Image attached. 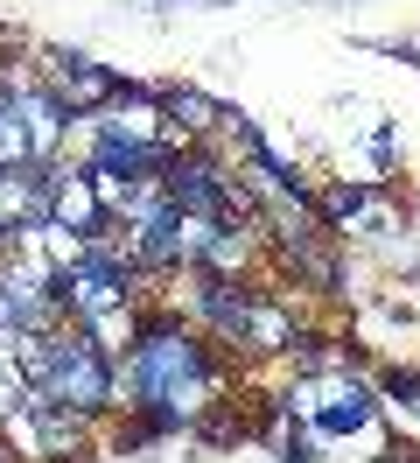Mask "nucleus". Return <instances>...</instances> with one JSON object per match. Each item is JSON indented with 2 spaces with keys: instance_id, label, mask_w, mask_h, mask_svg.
Instances as JSON below:
<instances>
[{
  "instance_id": "obj_1",
  "label": "nucleus",
  "mask_w": 420,
  "mask_h": 463,
  "mask_svg": "<svg viewBox=\"0 0 420 463\" xmlns=\"http://www.w3.org/2000/svg\"><path fill=\"white\" fill-rule=\"evenodd\" d=\"M231 358L196 337V323H182V309H140L134 345L119 351V407L154 421L162 435H190V421L203 407L231 393Z\"/></svg>"
},
{
  "instance_id": "obj_2",
  "label": "nucleus",
  "mask_w": 420,
  "mask_h": 463,
  "mask_svg": "<svg viewBox=\"0 0 420 463\" xmlns=\"http://www.w3.org/2000/svg\"><path fill=\"white\" fill-rule=\"evenodd\" d=\"M14 358H22L28 393L70 407L84 421H98L119 407V358H112L84 323H56L42 337H14Z\"/></svg>"
},
{
  "instance_id": "obj_3",
  "label": "nucleus",
  "mask_w": 420,
  "mask_h": 463,
  "mask_svg": "<svg viewBox=\"0 0 420 463\" xmlns=\"http://www.w3.org/2000/svg\"><path fill=\"white\" fill-rule=\"evenodd\" d=\"M259 302H266V288H252L246 274H203V267H190V317L203 323L218 345H231V358L246 351Z\"/></svg>"
},
{
  "instance_id": "obj_4",
  "label": "nucleus",
  "mask_w": 420,
  "mask_h": 463,
  "mask_svg": "<svg viewBox=\"0 0 420 463\" xmlns=\"http://www.w3.org/2000/svg\"><path fill=\"white\" fill-rule=\"evenodd\" d=\"M35 57H42V71H35V78L50 85V99H56V106H63L70 119L106 113L112 99H119V85H126V78L112 71V63L84 57V50H35Z\"/></svg>"
},
{
  "instance_id": "obj_5",
  "label": "nucleus",
  "mask_w": 420,
  "mask_h": 463,
  "mask_svg": "<svg viewBox=\"0 0 420 463\" xmlns=\"http://www.w3.org/2000/svg\"><path fill=\"white\" fill-rule=\"evenodd\" d=\"M7 429L28 435V457L35 463H91V421L70 414V407H56V401H42V393H28Z\"/></svg>"
},
{
  "instance_id": "obj_6",
  "label": "nucleus",
  "mask_w": 420,
  "mask_h": 463,
  "mask_svg": "<svg viewBox=\"0 0 420 463\" xmlns=\"http://www.w3.org/2000/svg\"><path fill=\"white\" fill-rule=\"evenodd\" d=\"M154 106H162V119H168L175 141H210V134L224 127V106H218V99H203L196 85H162V91H154Z\"/></svg>"
},
{
  "instance_id": "obj_7",
  "label": "nucleus",
  "mask_w": 420,
  "mask_h": 463,
  "mask_svg": "<svg viewBox=\"0 0 420 463\" xmlns=\"http://www.w3.org/2000/svg\"><path fill=\"white\" fill-rule=\"evenodd\" d=\"M371 393H378V407L406 414V429H420V365H386Z\"/></svg>"
},
{
  "instance_id": "obj_8",
  "label": "nucleus",
  "mask_w": 420,
  "mask_h": 463,
  "mask_svg": "<svg viewBox=\"0 0 420 463\" xmlns=\"http://www.w3.org/2000/svg\"><path fill=\"white\" fill-rule=\"evenodd\" d=\"M28 401V379H22V358L14 345H0V421H14V407Z\"/></svg>"
},
{
  "instance_id": "obj_9",
  "label": "nucleus",
  "mask_w": 420,
  "mask_h": 463,
  "mask_svg": "<svg viewBox=\"0 0 420 463\" xmlns=\"http://www.w3.org/2000/svg\"><path fill=\"white\" fill-rule=\"evenodd\" d=\"M378 50H399V57H414V63H420V29H414V35H399V43H378Z\"/></svg>"
},
{
  "instance_id": "obj_10",
  "label": "nucleus",
  "mask_w": 420,
  "mask_h": 463,
  "mask_svg": "<svg viewBox=\"0 0 420 463\" xmlns=\"http://www.w3.org/2000/svg\"><path fill=\"white\" fill-rule=\"evenodd\" d=\"M0 463H22V457H14V449H7V435H0Z\"/></svg>"
}]
</instances>
